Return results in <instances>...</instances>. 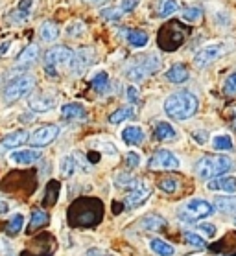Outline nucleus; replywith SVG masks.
I'll return each mask as SVG.
<instances>
[{"mask_svg":"<svg viewBox=\"0 0 236 256\" xmlns=\"http://www.w3.org/2000/svg\"><path fill=\"white\" fill-rule=\"evenodd\" d=\"M142 227L150 228V230H161L166 227V222L162 220L161 216H146L142 220Z\"/></svg>","mask_w":236,"mask_h":256,"instance_id":"obj_27","label":"nucleus"},{"mask_svg":"<svg viewBox=\"0 0 236 256\" xmlns=\"http://www.w3.org/2000/svg\"><path fill=\"white\" fill-rule=\"evenodd\" d=\"M197 230L205 232L208 236V238H212L214 234H216V227H214V225H208V223H201V225L197 227Z\"/></svg>","mask_w":236,"mask_h":256,"instance_id":"obj_43","label":"nucleus"},{"mask_svg":"<svg viewBox=\"0 0 236 256\" xmlns=\"http://www.w3.org/2000/svg\"><path fill=\"white\" fill-rule=\"evenodd\" d=\"M76 172V162L72 157H65L63 160H61V174L67 175V177H70V175Z\"/></svg>","mask_w":236,"mask_h":256,"instance_id":"obj_35","label":"nucleus"},{"mask_svg":"<svg viewBox=\"0 0 236 256\" xmlns=\"http://www.w3.org/2000/svg\"><path fill=\"white\" fill-rule=\"evenodd\" d=\"M48 223V216H46L45 210H34L32 212V222H30V230H35V228L45 227Z\"/></svg>","mask_w":236,"mask_h":256,"instance_id":"obj_28","label":"nucleus"},{"mask_svg":"<svg viewBox=\"0 0 236 256\" xmlns=\"http://www.w3.org/2000/svg\"><path fill=\"white\" fill-rule=\"evenodd\" d=\"M41 158V152L37 150H19V152H13L10 155V160L15 164H34Z\"/></svg>","mask_w":236,"mask_h":256,"instance_id":"obj_15","label":"nucleus"},{"mask_svg":"<svg viewBox=\"0 0 236 256\" xmlns=\"http://www.w3.org/2000/svg\"><path fill=\"white\" fill-rule=\"evenodd\" d=\"M153 136L157 140H175L177 138V131L168 122H159L153 129Z\"/></svg>","mask_w":236,"mask_h":256,"instance_id":"obj_18","label":"nucleus"},{"mask_svg":"<svg viewBox=\"0 0 236 256\" xmlns=\"http://www.w3.org/2000/svg\"><path fill=\"white\" fill-rule=\"evenodd\" d=\"M188 76L190 74H188V68L184 64H173L166 70V78L172 83H184L188 80Z\"/></svg>","mask_w":236,"mask_h":256,"instance_id":"obj_20","label":"nucleus"},{"mask_svg":"<svg viewBox=\"0 0 236 256\" xmlns=\"http://www.w3.org/2000/svg\"><path fill=\"white\" fill-rule=\"evenodd\" d=\"M148 198H150V190H148V186H144L142 182H138L137 186L131 188V192H129V196L126 198L124 204H126L127 208H135V206H138L140 203H144Z\"/></svg>","mask_w":236,"mask_h":256,"instance_id":"obj_12","label":"nucleus"},{"mask_svg":"<svg viewBox=\"0 0 236 256\" xmlns=\"http://www.w3.org/2000/svg\"><path fill=\"white\" fill-rule=\"evenodd\" d=\"M207 188L210 192H227L234 194L236 192V177H218L214 180H208Z\"/></svg>","mask_w":236,"mask_h":256,"instance_id":"obj_14","label":"nucleus"},{"mask_svg":"<svg viewBox=\"0 0 236 256\" xmlns=\"http://www.w3.org/2000/svg\"><path fill=\"white\" fill-rule=\"evenodd\" d=\"M194 138H196L199 144H203V142L207 140V133H205V131H196V133H194Z\"/></svg>","mask_w":236,"mask_h":256,"instance_id":"obj_44","label":"nucleus"},{"mask_svg":"<svg viewBox=\"0 0 236 256\" xmlns=\"http://www.w3.org/2000/svg\"><path fill=\"white\" fill-rule=\"evenodd\" d=\"M92 56H94V54H92V50H89V48H83V50H80L78 54L72 56L70 68H72V72H74L76 76H81V74L89 68V64H91V61H92Z\"/></svg>","mask_w":236,"mask_h":256,"instance_id":"obj_10","label":"nucleus"},{"mask_svg":"<svg viewBox=\"0 0 236 256\" xmlns=\"http://www.w3.org/2000/svg\"><path fill=\"white\" fill-rule=\"evenodd\" d=\"M61 116L67 120H81L85 116V107L80 104H67L61 107Z\"/></svg>","mask_w":236,"mask_h":256,"instance_id":"obj_21","label":"nucleus"},{"mask_svg":"<svg viewBox=\"0 0 236 256\" xmlns=\"http://www.w3.org/2000/svg\"><path fill=\"white\" fill-rule=\"evenodd\" d=\"M150 249L153 250L157 256H173L175 254V249H173L172 245L166 244V242H162V240H159V238L151 240Z\"/></svg>","mask_w":236,"mask_h":256,"instance_id":"obj_25","label":"nucleus"},{"mask_svg":"<svg viewBox=\"0 0 236 256\" xmlns=\"http://www.w3.org/2000/svg\"><path fill=\"white\" fill-rule=\"evenodd\" d=\"M135 116V111H133L131 107H122L118 111H115L113 114L109 116V122L111 124H120L124 120H129V118Z\"/></svg>","mask_w":236,"mask_h":256,"instance_id":"obj_29","label":"nucleus"},{"mask_svg":"<svg viewBox=\"0 0 236 256\" xmlns=\"http://www.w3.org/2000/svg\"><path fill=\"white\" fill-rule=\"evenodd\" d=\"M122 140L129 146H137L140 142H144V131L138 126H127L124 131H122Z\"/></svg>","mask_w":236,"mask_h":256,"instance_id":"obj_16","label":"nucleus"},{"mask_svg":"<svg viewBox=\"0 0 236 256\" xmlns=\"http://www.w3.org/2000/svg\"><path fill=\"white\" fill-rule=\"evenodd\" d=\"M159 66H161V59L157 58V56H150V58H144L142 61L131 64L126 70V76L131 82H142L146 76H150L151 72L159 70Z\"/></svg>","mask_w":236,"mask_h":256,"instance_id":"obj_6","label":"nucleus"},{"mask_svg":"<svg viewBox=\"0 0 236 256\" xmlns=\"http://www.w3.org/2000/svg\"><path fill=\"white\" fill-rule=\"evenodd\" d=\"M138 2L140 0H122L120 2V10H122V13H129V12H133L135 8L138 6Z\"/></svg>","mask_w":236,"mask_h":256,"instance_id":"obj_41","label":"nucleus"},{"mask_svg":"<svg viewBox=\"0 0 236 256\" xmlns=\"http://www.w3.org/2000/svg\"><path fill=\"white\" fill-rule=\"evenodd\" d=\"M30 140V134L28 131H13L6 136V138L0 142V150L2 152H8V150H13V148H21L24 142H28Z\"/></svg>","mask_w":236,"mask_h":256,"instance_id":"obj_13","label":"nucleus"},{"mask_svg":"<svg viewBox=\"0 0 236 256\" xmlns=\"http://www.w3.org/2000/svg\"><path fill=\"white\" fill-rule=\"evenodd\" d=\"M30 109L35 112H48L56 107V96L52 94H37L30 100Z\"/></svg>","mask_w":236,"mask_h":256,"instance_id":"obj_11","label":"nucleus"},{"mask_svg":"<svg viewBox=\"0 0 236 256\" xmlns=\"http://www.w3.org/2000/svg\"><path fill=\"white\" fill-rule=\"evenodd\" d=\"M214 212V206L205 199H190L179 206L177 214L179 218H183L186 222H196V220H203Z\"/></svg>","mask_w":236,"mask_h":256,"instance_id":"obj_5","label":"nucleus"},{"mask_svg":"<svg viewBox=\"0 0 236 256\" xmlns=\"http://www.w3.org/2000/svg\"><path fill=\"white\" fill-rule=\"evenodd\" d=\"M59 136V128L58 126H41L32 133L30 142L34 148H45V146L52 144L54 140Z\"/></svg>","mask_w":236,"mask_h":256,"instance_id":"obj_8","label":"nucleus"},{"mask_svg":"<svg viewBox=\"0 0 236 256\" xmlns=\"http://www.w3.org/2000/svg\"><path fill=\"white\" fill-rule=\"evenodd\" d=\"M107 82H109V76H107V72L102 70L92 78V87H94V90H104L107 87Z\"/></svg>","mask_w":236,"mask_h":256,"instance_id":"obj_34","label":"nucleus"},{"mask_svg":"<svg viewBox=\"0 0 236 256\" xmlns=\"http://www.w3.org/2000/svg\"><path fill=\"white\" fill-rule=\"evenodd\" d=\"M74 52L67 46H54L45 54V70L48 76H58V70L70 64Z\"/></svg>","mask_w":236,"mask_h":256,"instance_id":"obj_3","label":"nucleus"},{"mask_svg":"<svg viewBox=\"0 0 236 256\" xmlns=\"http://www.w3.org/2000/svg\"><path fill=\"white\" fill-rule=\"evenodd\" d=\"M100 254H102V252H100L98 249H91L89 252H87V256H100Z\"/></svg>","mask_w":236,"mask_h":256,"instance_id":"obj_46","label":"nucleus"},{"mask_svg":"<svg viewBox=\"0 0 236 256\" xmlns=\"http://www.w3.org/2000/svg\"><path fill=\"white\" fill-rule=\"evenodd\" d=\"M223 90H225V94H229V96H236V72L230 74V76L225 80Z\"/></svg>","mask_w":236,"mask_h":256,"instance_id":"obj_37","label":"nucleus"},{"mask_svg":"<svg viewBox=\"0 0 236 256\" xmlns=\"http://www.w3.org/2000/svg\"><path fill=\"white\" fill-rule=\"evenodd\" d=\"M212 148L216 152H232L234 142L230 138V134H216L212 138Z\"/></svg>","mask_w":236,"mask_h":256,"instance_id":"obj_24","label":"nucleus"},{"mask_svg":"<svg viewBox=\"0 0 236 256\" xmlns=\"http://www.w3.org/2000/svg\"><path fill=\"white\" fill-rule=\"evenodd\" d=\"M115 182L122 188H135L138 184V180L133 179L131 175H127V174H118L115 177Z\"/></svg>","mask_w":236,"mask_h":256,"instance_id":"obj_32","label":"nucleus"},{"mask_svg":"<svg viewBox=\"0 0 236 256\" xmlns=\"http://www.w3.org/2000/svg\"><path fill=\"white\" fill-rule=\"evenodd\" d=\"M234 223H236V222H234Z\"/></svg>","mask_w":236,"mask_h":256,"instance_id":"obj_48","label":"nucleus"},{"mask_svg":"<svg viewBox=\"0 0 236 256\" xmlns=\"http://www.w3.org/2000/svg\"><path fill=\"white\" fill-rule=\"evenodd\" d=\"M159 188H161L162 192H166V194L177 192V180L166 177V179H162L161 182H159Z\"/></svg>","mask_w":236,"mask_h":256,"instance_id":"obj_36","label":"nucleus"},{"mask_svg":"<svg viewBox=\"0 0 236 256\" xmlns=\"http://www.w3.org/2000/svg\"><path fill=\"white\" fill-rule=\"evenodd\" d=\"M39 34H41V39H43V41L52 42L59 37V26L56 22H52V20H45V22L41 24Z\"/></svg>","mask_w":236,"mask_h":256,"instance_id":"obj_19","label":"nucleus"},{"mask_svg":"<svg viewBox=\"0 0 236 256\" xmlns=\"http://www.w3.org/2000/svg\"><path fill=\"white\" fill-rule=\"evenodd\" d=\"M87 4H102V2H105V0H85Z\"/></svg>","mask_w":236,"mask_h":256,"instance_id":"obj_47","label":"nucleus"},{"mask_svg":"<svg viewBox=\"0 0 236 256\" xmlns=\"http://www.w3.org/2000/svg\"><path fill=\"white\" fill-rule=\"evenodd\" d=\"M223 52H225V42H210V44L203 46L194 56V63H196V66L203 68V66L210 64L212 61H216L219 56H223Z\"/></svg>","mask_w":236,"mask_h":256,"instance_id":"obj_7","label":"nucleus"},{"mask_svg":"<svg viewBox=\"0 0 236 256\" xmlns=\"http://www.w3.org/2000/svg\"><path fill=\"white\" fill-rule=\"evenodd\" d=\"M214 206L223 214H236V198L234 196H216Z\"/></svg>","mask_w":236,"mask_h":256,"instance_id":"obj_17","label":"nucleus"},{"mask_svg":"<svg viewBox=\"0 0 236 256\" xmlns=\"http://www.w3.org/2000/svg\"><path fill=\"white\" fill-rule=\"evenodd\" d=\"M127 100H129V104L137 105L140 100H138V90L137 87H127Z\"/></svg>","mask_w":236,"mask_h":256,"instance_id":"obj_42","label":"nucleus"},{"mask_svg":"<svg viewBox=\"0 0 236 256\" xmlns=\"http://www.w3.org/2000/svg\"><path fill=\"white\" fill-rule=\"evenodd\" d=\"M24 225V216L23 214H15L8 222V234H17Z\"/></svg>","mask_w":236,"mask_h":256,"instance_id":"obj_33","label":"nucleus"},{"mask_svg":"<svg viewBox=\"0 0 236 256\" xmlns=\"http://www.w3.org/2000/svg\"><path fill=\"white\" fill-rule=\"evenodd\" d=\"M197 98L188 90L173 92L164 100V112L173 120H188L197 112Z\"/></svg>","mask_w":236,"mask_h":256,"instance_id":"obj_1","label":"nucleus"},{"mask_svg":"<svg viewBox=\"0 0 236 256\" xmlns=\"http://www.w3.org/2000/svg\"><path fill=\"white\" fill-rule=\"evenodd\" d=\"M83 30H85V24H83V22H74V24H70L69 28H67V34H69L70 37H80V35L83 34Z\"/></svg>","mask_w":236,"mask_h":256,"instance_id":"obj_39","label":"nucleus"},{"mask_svg":"<svg viewBox=\"0 0 236 256\" xmlns=\"http://www.w3.org/2000/svg\"><path fill=\"white\" fill-rule=\"evenodd\" d=\"M8 210H10L8 203H2V201H0V214H4V212H8Z\"/></svg>","mask_w":236,"mask_h":256,"instance_id":"obj_45","label":"nucleus"},{"mask_svg":"<svg viewBox=\"0 0 236 256\" xmlns=\"http://www.w3.org/2000/svg\"><path fill=\"white\" fill-rule=\"evenodd\" d=\"M126 164H127V168H137L138 164H140V155L135 152L126 153Z\"/></svg>","mask_w":236,"mask_h":256,"instance_id":"obj_40","label":"nucleus"},{"mask_svg":"<svg viewBox=\"0 0 236 256\" xmlns=\"http://www.w3.org/2000/svg\"><path fill=\"white\" fill-rule=\"evenodd\" d=\"M232 168V160L223 155H205L197 160L196 174L201 180H210L214 177L227 174Z\"/></svg>","mask_w":236,"mask_h":256,"instance_id":"obj_2","label":"nucleus"},{"mask_svg":"<svg viewBox=\"0 0 236 256\" xmlns=\"http://www.w3.org/2000/svg\"><path fill=\"white\" fill-rule=\"evenodd\" d=\"M179 158L173 155V153L166 152V150H161V152H157L151 155L150 162H148V166H150L151 170H177L179 168Z\"/></svg>","mask_w":236,"mask_h":256,"instance_id":"obj_9","label":"nucleus"},{"mask_svg":"<svg viewBox=\"0 0 236 256\" xmlns=\"http://www.w3.org/2000/svg\"><path fill=\"white\" fill-rule=\"evenodd\" d=\"M148 41H150V37L142 30H129L127 32V42L133 48H144L148 44Z\"/></svg>","mask_w":236,"mask_h":256,"instance_id":"obj_22","label":"nucleus"},{"mask_svg":"<svg viewBox=\"0 0 236 256\" xmlns=\"http://www.w3.org/2000/svg\"><path fill=\"white\" fill-rule=\"evenodd\" d=\"M35 87V78L34 76H19L15 80L6 85V90H4V102L8 105L15 104L19 100L30 94Z\"/></svg>","mask_w":236,"mask_h":256,"instance_id":"obj_4","label":"nucleus"},{"mask_svg":"<svg viewBox=\"0 0 236 256\" xmlns=\"http://www.w3.org/2000/svg\"><path fill=\"white\" fill-rule=\"evenodd\" d=\"M39 58V46L37 44H30L21 56H19V66H30L34 64Z\"/></svg>","mask_w":236,"mask_h":256,"instance_id":"obj_23","label":"nucleus"},{"mask_svg":"<svg viewBox=\"0 0 236 256\" xmlns=\"http://www.w3.org/2000/svg\"><path fill=\"white\" fill-rule=\"evenodd\" d=\"M201 15H203V12L199 8H184L183 13H181L183 20H186V22H199V20H201Z\"/></svg>","mask_w":236,"mask_h":256,"instance_id":"obj_30","label":"nucleus"},{"mask_svg":"<svg viewBox=\"0 0 236 256\" xmlns=\"http://www.w3.org/2000/svg\"><path fill=\"white\" fill-rule=\"evenodd\" d=\"M184 240H186L192 247H197V249H205V247H207L205 238H201L197 232H190V230H188V232H184Z\"/></svg>","mask_w":236,"mask_h":256,"instance_id":"obj_31","label":"nucleus"},{"mask_svg":"<svg viewBox=\"0 0 236 256\" xmlns=\"http://www.w3.org/2000/svg\"><path fill=\"white\" fill-rule=\"evenodd\" d=\"M102 17L107 18V20H120L122 10H115V8H107V10H102Z\"/></svg>","mask_w":236,"mask_h":256,"instance_id":"obj_38","label":"nucleus"},{"mask_svg":"<svg viewBox=\"0 0 236 256\" xmlns=\"http://www.w3.org/2000/svg\"><path fill=\"white\" fill-rule=\"evenodd\" d=\"M177 0H159L157 2V13H159V17L166 18L170 15L177 12Z\"/></svg>","mask_w":236,"mask_h":256,"instance_id":"obj_26","label":"nucleus"}]
</instances>
